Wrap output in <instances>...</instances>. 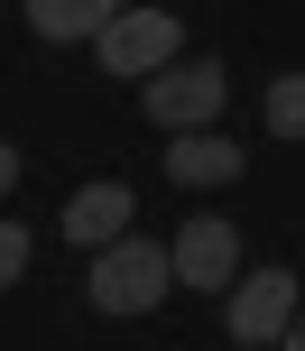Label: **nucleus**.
<instances>
[{"label":"nucleus","instance_id":"f257e3e1","mask_svg":"<svg viewBox=\"0 0 305 351\" xmlns=\"http://www.w3.org/2000/svg\"><path fill=\"white\" fill-rule=\"evenodd\" d=\"M167 287H176V259H167V250L130 241V231L93 250V305H102V315H158Z\"/></svg>","mask_w":305,"mask_h":351},{"label":"nucleus","instance_id":"0eeeda50","mask_svg":"<svg viewBox=\"0 0 305 351\" xmlns=\"http://www.w3.org/2000/svg\"><path fill=\"white\" fill-rule=\"evenodd\" d=\"M130 231V185H84V194H65V241L74 250H102V241H121Z\"/></svg>","mask_w":305,"mask_h":351},{"label":"nucleus","instance_id":"f8f14e48","mask_svg":"<svg viewBox=\"0 0 305 351\" xmlns=\"http://www.w3.org/2000/svg\"><path fill=\"white\" fill-rule=\"evenodd\" d=\"M278 342H296V351H305V315H287V333H278Z\"/></svg>","mask_w":305,"mask_h":351},{"label":"nucleus","instance_id":"39448f33","mask_svg":"<svg viewBox=\"0 0 305 351\" xmlns=\"http://www.w3.org/2000/svg\"><path fill=\"white\" fill-rule=\"evenodd\" d=\"M167 259H176V278H185V287L222 296V287L241 278V231H232V222H213V213H195V222L176 231V250H167Z\"/></svg>","mask_w":305,"mask_h":351},{"label":"nucleus","instance_id":"9b49d317","mask_svg":"<svg viewBox=\"0 0 305 351\" xmlns=\"http://www.w3.org/2000/svg\"><path fill=\"white\" fill-rule=\"evenodd\" d=\"M10 185H19V148L0 139V194H10Z\"/></svg>","mask_w":305,"mask_h":351},{"label":"nucleus","instance_id":"6e6552de","mask_svg":"<svg viewBox=\"0 0 305 351\" xmlns=\"http://www.w3.org/2000/svg\"><path fill=\"white\" fill-rule=\"evenodd\" d=\"M111 10H121V0H28V28L56 37V47H74V37H102Z\"/></svg>","mask_w":305,"mask_h":351},{"label":"nucleus","instance_id":"423d86ee","mask_svg":"<svg viewBox=\"0 0 305 351\" xmlns=\"http://www.w3.org/2000/svg\"><path fill=\"white\" fill-rule=\"evenodd\" d=\"M241 176V139H222V121L213 130H167V185H232Z\"/></svg>","mask_w":305,"mask_h":351},{"label":"nucleus","instance_id":"1a4fd4ad","mask_svg":"<svg viewBox=\"0 0 305 351\" xmlns=\"http://www.w3.org/2000/svg\"><path fill=\"white\" fill-rule=\"evenodd\" d=\"M269 130L278 139H305V74H278L269 84Z\"/></svg>","mask_w":305,"mask_h":351},{"label":"nucleus","instance_id":"7ed1b4c3","mask_svg":"<svg viewBox=\"0 0 305 351\" xmlns=\"http://www.w3.org/2000/svg\"><path fill=\"white\" fill-rule=\"evenodd\" d=\"M185 47V19H167V10H111L102 19V37H93V56H102V74H158L167 56Z\"/></svg>","mask_w":305,"mask_h":351},{"label":"nucleus","instance_id":"9d476101","mask_svg":"<svg viewBox=\"0 0 305 351\" xmlns=\"http://www.w3.org/2000/svg\"><path fill=\"white\" fill-rule=\"evenodd\" d=\"M19 268H28V231H19V222H0V287H10Z\"/></svg>","mask_w":305,"mask_h":351},{"label":"nucleus","instance_id":"20e7f679","mask_svg":"<svg viewBox=\"0 0 305 351\" xmlns=\"http://www.w3.org/2000/svg\"><path fill=\"white\" fill-rule=\"evenodd\" d=\"M287 315H296V278L287 268H250V278L232 287V342L241 351H269L287 333Z\"/></svg>","mask_w":305,"mask_h":351},{"label":"nucleus","instance_id":"f03ea898","mask_svg":"<svg viewBox=\"0 0 305 351\" xmlns=\"http://www.w3.org/2000/svg\"><path fill=\"white\" fill-rule=\"evenodd\" d=\"M139 102H148V121H158V130H213L222 121V102H232V84H222V56H185V65H176V56H167V65L158 74H139Z\"/></svg>","mask_w":305,"mask_h":351}]
</instances>
